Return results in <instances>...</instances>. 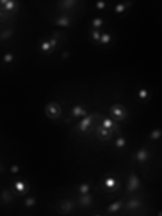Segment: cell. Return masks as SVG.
<instances>
[{"label": "cell", "instance_id": "cell-8", "mask_svg": "<svg viewBox=\"0 0 162 216\" xmlns=\"http://www.w3.org/2000/svg\"><path fill=\"white\" fill-rule=\"evenodd\" d=\"M14 188L16 189V192L19 193V195H24V193L29 191V185H27V182L24 180H18L15 182V185H14Z\"/></svg>", "mask_w": 162, "mask_h": 216}, {"label": "cell", "instance_id": "cell-11", "mask_svg": "<svg viewBox=\"0 0 162 216\" xmlns=\"http://www.w3.org/2000/svg\"><path fill=\"white\" fill-rule=\"evenodd\" d=\"M54 24L61 26V27H69L72 24V19L69 16H66V15H62V16L57 18V19L54 20Z\"/></svg>", "mask_w": 162, "mask_h": 216}, {"label": "cell", "instance_id": "cell-3", "mask_svg": "<svg viewBox=\"0 0 162 216\" xmlns=\"http://www.w3.org/2000/svg\"><path fill=\"white\" fill-rule=\"evenodd\" d=\"M139 186H141V181H139V178H138V176L132 173V174H130V177H128V184H127V192L128 193H132V192H137Z\"/></svg>", "mask_w": 162, "mask_h": 216}, {"label": "cell", "instance_id": "cell-33", "mask_svg": "<svg viewBox=\"0 0 162 216\" xmlns=\"http://www.w3.org/2000/svg\"><path fill=\"white\" fill-rule=\"evenodd\" d=\"M96 7L99 8V10H104V8L107 7V4L103 3V2H99V3H96Z\"/></svg>", "mask_w": 162, "mask_h": 216}, {"label": "cell", "instance_id": "cell-5", "mask_svg": "<svg viewBox=\"0 0 162 216\" xmlns=\"http://www.w3.org/2000/svg\"><path fill=\"white\" fill-rule=\"evenodd\" d=\"M94 116H96V114H91V115L84 116V119L78 123V130H80L81 132H85L87 130H89V126L92 124V122H93V118H94Z\"/></svg>", "mask_w": 162, "mask_h": 216}, {"label": "cell", "instance_id": "cell-35", "mask_svg": "<svg viewBox=\"0 0 162 216\" xmlns=\"http://www.w3.org/2000/svg\"><path fill=\"white\" fill-rule=\"evenodd\" d=\"M68 57H69V53H68V51L62 53V58H68Z\"/></svg>", "mask_w": 162, "mask_h": 216}, {"label": "cell", "instance_id": "cell-21", "mask_svg": "<svg viewBox=\"0 0 162 216\" xmlns=\"http://www.w3.org/2000/svg\"><path fill=\"white\" fill-rule=\"evenodd\" d=\"M138 96H139V99H142V100H147V99L150 97V92H148L147 89L142 88L138 91Z\"/></svg>", "mask_w": 162, "mask_h": 216}, {"label": "cell", "instance_id": "cell-16", "mask_svg": "<svg viewBox=\"0 0 162 216\" xmlns=\"http://www.w3.org/2000/svg\"><path fill=\"white\" fill-rule=\"evenodd\" d=\"M77 4V2H74V0H64V2H60L57 4L60 8H62V10H69V8H72L73 6H76Z\"/></svg>", "mask_w": 162, "mask_h": 216}, {"label": "cell", "instance_id": "cell-25", "mask_svg": "<svg viewBox=\"0 0 162 216\" xmlns=\"http://www.w3.org/2000/svg\"><path fill=\"white\" fill-rule=\"evenodd\" d=\"M91 37H92V39L94 40V42H99V40L101 39V34H100V31L99 30H93L91 33Z\"/></svg>", "mask_w": 162, "mask_h": 216}, {"label": "cell", "instance_id": "cell-7", "mask_svg": "<svg viewBox=\"0 0 162 216\" xmlns=\"http://www.w3.org/2000/svg\"><path fill=\"white\" fill-rule=\"evenodd\" d=\"M134 158L138 162H146L148 158H150V154H148V151L146 150V148H139V150L135 153Z\"/></svg>", "mask_w": 162, "mask_h": 216}, {"label": "cell", "instance_id": "cell-34", "mask_svg": "<svg viewBox=\"0 0 162 216\" xmlns=\"http://www.w3.org/2000/svg\"><path fill=\"white\" fill-rule=\"evenodd\" d=\"M11 172L12 173H18V172H19V166H16V165L11 166Z\"/></svg>", "mask_w": 162, "mask_h": 216}, {"label": "cell", "instance_id": "cell-26", "mask_svg": "<svg viewBox=\"0 0 162 216\" xmlns=\"http://www.w3.org/2000/svg\"><path fill=\"white\" fill-rule=\"evenodd\" d=\"M78 192L80 193H89V184H87V182L81 184L78 186Z\"/></svg>", "mask_w": 162, "mask_h": 216}, {"label": "cell", "instance_id": "cell-20", "mask_svg": "<svg viewBox=\"0 0 162 216\" xmlns=\"http://www.w3.org/2000/svg\"><path fill=\"white\" fill-rule=\"evenodd\" d=\"M161 137H162V130L159 128H155L150 132V139H153V141H158Z\"/></svg>", "mask_w": 162, "mask_h": 216}, {"label": "cell", "instance_id": "cell-29", "mask_svg": "<svg viewBox=\"0 0 162 216\" xmlns=\"http://www.w3.org/2000/svg\"><path fill=\"white\" fill-rule=\"evenodd\" d=\"M24 205L27 207V208H30V207H34L35 205V199H34V197H29V199H26Z\"/></svg>", "mask_w": 162, "mask_h": 216}, {"label": "cell", "instance_id": "cell-23", "mask_svg": "<svg viewBox=\"0 0 162 216\" xmlns=\"http://www.w3.org/2000/svg\"><path fill=\"white\" fill-rule=\"evenodd\" d=\"M111 39H112V37L108 33H104L101 35V39H100V43L101 45H107V43H110L111 42Z\"/></svg>", "mask_w": 162, "mask_h": 216}, {"label": "cell", "instance_id": "cell-17", "mask_svg": "<svg viewBox=\"0 0 162 216\" xmlns=\"http://www.w3.org/2000/svg\"><path fill=\"white\" fill-rule=\"evenodd\" d=\"M12 199L14 197L11 196V193L7 191V189H4V191L2 192V200H3V202H6V204H8V202H11L12 201Z\"/></svg>", "mask_w": 162, "mask_h": 216}, {"label": "cell", "instance_id": "cell-28", "mask_svg": "<svg viewBox=\"0 0 162 216\" xmlns=\"http://www.w3.org/2000/svg\"><path fill=\"white\" fill-rule=\"evenodd\" d=\"M101 24H103V19H101V18H94V19L92 20V26L96 27V29H99Z\"/></svg>", "mask_w": 162, "mask_h": 216}, {"label": "cell", "instance_id": "cell-19", "mask_svg": "<svg viewBox=\"0 0 162 216\" xmlns=\"http://www.w3.org/2000/svg\"><path fill=\"white\" fill-rule=\"evenodd\" d=\"M131 4H132V3H130V2L124 3V4H116V6H115V12H118V14L124 12L126 8H127L128 6H131Z\"/></svg>", "mask_w": 162, "mask_h": 216}, {"label": "cell", "instance_id": "cell-30", "mask_svg": "<svg viewBox=\"0 0 162 216\" xmlns=\"http://www.w3.org/2000/svg\"><path fill=\"white\" fill-rule=\"evenodd\" d=\"M14 60V56L11 53H7L6 56H4V62H6V64H10V62Z\"/></svg>", "mask_w": 162, "mask_h": 216}, {"label": "cell", "instance_id": "cell-24", "mask_svg": "<svg viewBox=\"0 0 162 216\" xmlns=\"http://www.w3.org/2000/svg\"><path fill=\"white\" fill-rule=\"evenodd\" d=\"M12 34H14V30H12V29H8V30L3 31V33L0 34V38H2V40H6L8 37H11Z\"/></svg>", "mask_w": 162, "mask_h": 216}, {"label": "cell", "instance_id": "cell-13", "mask_svg": "<svg viewBox=\"0 0 162 216\" xmlns=\"http://www.w3.org/2000/svg\"><path fill=\"white\" fill-rule=\"evenodd\" d=\"M72 115L74 118H80V116H87V111L84 110V107L81 105H74L72 108Z\"/></svg>", "mask_w": 162, "mask_h": 216}, {"label": "cell", "instance_id": "cell-6", "mask_svg": "<svg viewBox=\"0 0 162 216\" xmlns=\"http://www.w3.org/2000/svg\"><path fill=\"white\" fill-rule=\"evenodd\" d=\"M104 186L108 189V191L111 192H115L116 189L119 188V182L116 181L114 177H111V176H108V177L104 178Z\"/></svg>", "mask_w": 162, "mask_h": 216}, {"label": "cell", "instance_id": "cell-15", "mask_svg": "<svg viewBox=\"0 0 162 216\" xmlns=\"http://www.w3.org/2000/svg\"><path fill=\"white\" fill-rule=\"evenodd\" d=\"M2 4L4 6V8L3 10H6V11H8V12H14L18 8V3H15V2H7V0H3L2 2Z\"/></svg>", "mask_w": 162, "mask_h": 216}, {"label": "cell", "instance_id": "cell-1", "mask_svg": "<svg viewBox=\"0 0 162 216\" xmlns=\"http://www.w3.org/2000/svg\"><path fill=\"white\" fill-rule=\"evenodd\" d=\"M111 115H112V118L116 119V120H124L126 119V116H127V111H126V108L122 105V104H114L111 107Z\"/></svg>", "mask_w": 162, "mask_h": 216}, {"label": "cell", "instance_id": "cell-14", "mask_svg": "<svg viewBox=\"0 0 162 216\" xmlns=\"http://www.w3.org/2000/svg\"><path fill=\"white\" fill-rule=\"evenodd\" d=\"M122 205H123V201H122V200L115 201L114 204L108 205V208H107V213H115L116 211H119V209L122 208Z\"/></svg>", "mask_w": 162, "mask_h": 216}, {"label": "cell", "instance_id": "cell-32", "mask_svg": "<svg viewBox=\"0 0 162 216\" xmlns=\"http://www.w3.org/2000/svg\"><path fill=\"white\" fill-rule=\"evenodd\" d=\"M49 43L51 45V47H57V43H58V40L56 38H50L49 39Z\"/></svg>", "mask_w": 162, "mask_h": 216}, {"label": "cell", "instance_id": "cell-10", "mask_svg": "<svg viewBox=\"0 0 162 216\" xmlns=\"http://www.w3.org/2000/svg\"><path fill=\"white\" fill-rule=\"evenodd\" d=\"M78 204L81 207H89L92 204V196L89 195V193H80Z\"/></svg>", "mask_w": 162, "mask_h": 216}, {"label": "cell", "instance_id": "cell-2", "mask_svg": "<svg viewBox=\"0 0 162 216\" xmlns=\"http://www.w3.org/2000/svg\"><path fill=\"white\" fill-rule=\"evenodd\" d=\"M45 112H46V115L49 116L50 119H57L60 118L61 115V107L58 103H49V104L45 107Z\"/></svg>", "mask_w": 162, "mask_h": 216}, {"label": "cell", "instance_id": "cell-18", "mask_svg": "<svg viewBox=\"0 0 162 216\" xmlns=\"http://www.w3.org/2000/svg\"><path fill=\"white\" fill-rule=\"evenodd\" d=\"M103 127L104 128H107V130H114V128H116V126H115V123L112 122V119H108V118H105L104 120H103Z\"/></svg>", "mask_w": 162, "mask_h": 216}, {"label": "cell", "instance_id": "cell-12", "mask_svg": "<svg viewBox=\"0 0 162 216\" xmlns=\"http://www.w3.org/2000/svg\"><path fill=\"white\" fill-rule=\"evenodd\" d=\"M141 205H142V201L139 199H131L130 201H127V204H126V209H127V211H132V209L139 208Z\"/></svg>", "mask_w": 162, "mask_h": 216}, {"label": "cell", "instance_id": "cell-27", "mask_svg": "<svg viewBox=\"0 0 162 216\" xmlns=\"http://www.w3.org/2000/svg\"><path fill=\"white\" fill-rule=\"evenodd\" d=\"M124 145H126V139L122 138V137H119V138L115 141V146H116V147H124Z\"/></svg>", "mask_w": 162, "mask_h": 216}, {"label": "cell", "instance_id": "cell-4", "mask_svg": "<svg viewBox=\"0 0 162 216\" xmlns=\"http://www.w3.org/2000/svg\"><path fill=\"white\" fill-rule=\"evenodd\" d=\"M73 208H74L73 200H62L58 202V209H60L61 213H70Z\"/></svg>", "mask_w": 162, "mask_h": 216}, {"label": "cell", "instance_id": "cell-22", "mask_svg": "<svg viewBox=\"0 0 162 216\" xmlns=\"http://www.w3.org/2000/svg\"><path fill=\"white\" fill-rule=\"evenodd\" d=\"M51 49V45L49 43V40H45V42H40V50L43 53H49Z\"/></svg>", "mask_w": 162, "mask_h": 216}, {"label": "cell", "instance_id": "cell-9", "mask_svg": "<svg viewBox=\"0 0 162 216\" xmlns=\"http://www.w3.org/2000/svg\"><path fill=\"white\" fill-rule=\"evenodd\" d=\"M96 134H97V137L100 138L101 141H108V139L112 137V130H107V128H104V127L101 126L100 128H97Z\"/></svg>", "mask_w": 162, "mask_h": 216}, {"label": "cell", "instance_id": "cell-31", "mask_svg": "<svg viewBox=\"0 0 162 216\" xmlns=\"http://www.w3.org/2000/svg\"><path fill=\"white\" fill-rule=\"evenodd\" d=\"M53 38H56L57 40L58 39H65V37L61 34V31H54V34H53Z\"/></svg>", "mask_w": 162, "mask_h": 216}]
</instances>
